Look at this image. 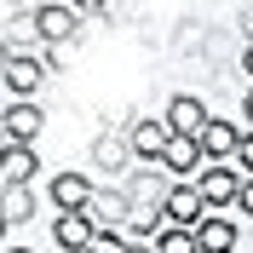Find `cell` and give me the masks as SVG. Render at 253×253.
<instances>
[{"label":"cell","instance_id":"cell-1","mask_svg":"<svg viewBox=\"0 0 253 253\" xmlns=\"http://www.w3.org/2000/svg\"><path fill=\"white\" fill-rule=\"evenodd\" d=\"M35 41L41 46H75L81 41V6H63V0L35 6Z\"/></svg>","mask_w":253,"mask_h":253},{"label":"cell","instance_id":"cell-2","mask_svg":"<svg viewBox=\"0 0 253 253\" xmlns=\"http://www.w3.org/2000/svg\"><path fill=\"white\" fill-rule=\"evenodd\" d=\"M0 81H6V92H12V104H35V92L52 81V63L46 58H6V69H0Z\"/></svg>","mask_w":253,"mask_h":253},{"label":"cell","instance_id":"cell-3","mask_svg":"<svg viewBox=\"0 0 253 253\" xmlns=\"http://www.w3.org/2000/svg\"><path fill=\"white\" fill-rule=\"evenodd\" d=\"M242 167L236 161H224V167H202V178H196V190H202V202H207V213H224V207H236V196H242Z\"/></svg>","mask_w":253,"mask_h":253},{"label":"cell","instance_id":"cell-4","mask_svg":"<svg viewBox=\"0 0 253 253\" xmlns=\"http://www.w3.org/2000/svg\"><path fill=\"white\" fill-rule=\"evenodd\" d=\"M126 138H132V156H138V167H161V156H167L173 132H167V121H161V115H132Z\"/></svg>","mask_w":253,"mask_h":253},{"label":"cell","instance_id":"cell-5","mask_svg":"<svg viewBox=\"0 0 253 253\" xmlns=\"http://www.w3.org/2000/svg\"><path fill=\"white\" fill-rule=\"evenodd\" d=\"M132 161H138V156H132V138H126V126H104V132H98V138H92V167H98V173H132Z\"/></svg>","mask_w":253,"mask_h":253},{"label":"cell","instance_id":"cell-6","mask_svg":"<svg viewBox=\"0 0 253 253\" xmlns=\"http://www.w3.org/2000/svg\"><path fill=\"white\" fill-rule=\"evenodd\" d=\"M121 190H126V202H132V207H156V213H161L167 196H173L178 184L161 173V167H132V173L121 178Z\"/></svg>","mask_w":253,"mask_h":253},{"label":"cell","instance_id":"cell-7","mask_svg":"<svg viewBox=\"0 0 253 253\" xmlns=\"http://www.w3.org/2000/svg\"><path fill=\"white\" fill-rule=\"evenodd\" d=\"M242 138H248V126H230L224 115H213V121L202 126V156H207V167H224V161H236V150H242Z\"/></svg>","mask_w":253,"mask_h":253},{"label":"cell","instance_id":"cell-8","mask_svg":"<svg viewBox=\"0 0 253 253\" xmlns=\"http://www.w3.org/2000/svg\"><path fill=\"white\" fill-rule=\"evenodd\" d=\"M161 121H167V132H178V138H202V126L213 121V115H207V104L196 92H173L167 110H161Z\"/></svg>","mask_w":253,"mask_h":253},{"label":"cell","instance_id":"cell-9","mask_svg":"<svg viewBox=\"0 0 253 253\" xmlns=\"http://www.w3.org/2000/svg\"><path fill=\"white\" fill-rule=\"evenodd\" d=\"M46 196H52V207H58V213H86V207H92V196H98V178H86V173H52Z\"/></svg>","mask_w":253,"mask_h":253},{"label":"cell","instance_id":"cell-10","mask_svg":"<svg viewBox=\"0 0 253 253\" xmlns=\"http://www.w3.org/2000/svg\"><path fill=\"white\" fill-rule=\"evenodd\" d=\"M202 167H207L202 144H196V138H178V132H173L167 156H161V173L173 178V184H196V178H202Z\"/></svg>","mask_w":253,"mask_h":253},{"label":"cell","instance_id":"cell-11","mask_svg":"<svg viewBox=\"0 0 253 253\" xmlns=\"http://www.w3.org/2000/svg\"><path fill=\"white\" fill-rule=\"evenodd\" d=\"M161 219L173 224V230H202V219H207L202 190H196V184H178L173 196H167V207H161Z\"/></svg>","mask_w":253,"mask_h":253},{"label":"cell","instance_id":"cell-12","mask_svg":"<svg viewBox=\"0 0 253 253\" xmlns=\"http://www.w3.org/2000/svg\"><path fill=\"white\" fill-rule=\"evenodd\" d=\"M41 126H46V110H41V104H6V115H0L6 144H29V150H35Z\"/></svg>","mask_w":253,"mask_h":253},{"label":"cell","instance_id":"cell-13","mask_svg":"<svg viewBox=\"0 0 253 253\" xmlns=\"http://www.w3.org/2000/svg\"><path fill=\"white\" fill-rule=\"evenodd\" d=\"M52 242H58V253H86L98 242L92 213H58V219H52Z\"/></svg>","mask_w":253,"mask_h":253},{"label":"cell","instance_id":"cell-14","mask_svg":"<svg viewBox=\"0 0 253 253\" xmlns=\"http://www.w3.org/2000/svg\"><path fill=\"white\" fill-rule=\"evenodd\" d=\"M35 173H41V156H35L29 144H6V156H0V184L6 190H35Z\"/></svg>","mask_w":253,"mask_h":253},{"label":"cell","instance_id":"cell-15","mask_svg":"<svg viewBox=\"0 0 253 253\" xmlns=\"http://www.w3.org/2000/svg\"><path fill=\"white\" fill-rule=\"evenodd\" d=\"M86 213H92L98 230H121V224L132 219V202H126L121 184H98V196H92V207H86Z\"/></svg>","mask_w":253,"mask_h":253},{"label":"cell","instance_id":"cell-16","mask_svg":"<svg viewBox=\"0 0 253 253\" xmlns=\"http://www.w3.org/2000/svg\"><path fill=\"white\" fill-rule=\"evenodd\" d=\"M196 242H202V253H236L242 230H236V219H224V213H207V219H202V230H196Z\"/></svg>","mask_w":253,"mask_h":253},{"label":"cell","instance_id":"cell-17","mask_svg":"<svg viewBox=\"0 0 253 253\" xmlns=\"http://www.w3.org/2000/svg\"><path fill=\"white\" fill-rule=\"evenodd\" d=\"M35 219V190H6L0 196V224L12 230V224H29Z\"/></svg>","mask_w":253,"mask_h":253},{"label":"cell","instance_id":"cell-18","mask_svg":"<svg viewBox=\"0 0 253 253\" xmlns=\"http://www.w3.org/2000/svg\"><path fill=\"white\" fill-rule=\"evenodd\" d=\"M156 253H202V242H196V230H173V224H161V236L150 242Z\"/></svg>","mask_w":253,"mask_h":253},{"label":"cell","instance_id":"cell-19","mask_svg":"<svg viewBox=\"0 0 253 253\" xmlns=\"http://www.w3.org/2000/svg\"><path fill=\"white\" fill-rule=\"evenodd\" d=\"M86 253H126V236H121V230H98V242Z\"/></svg>","mask_w":253,"mask_h":253},{"label":"cell","instance_id":"cell-20","mask_svg":"<svg viewBox=\"0 0 253 253\" xmlns=\"http://www.w3.org/2000/svg\"><path fill=\"white\" fill-rule=\"evenodd\" d=\"M46 63L52 69H69V63H75V46H46Z\"/></svg>","mask_w":253,"mask_h":253},{"label":"cell","instance_id":"cell-21","mask_svg":"<svg viewBox=\"0 0 253 253\" xmlns=\"http://www.w3.org/2000/svg\"><path fill=\"white\" fill-rule=\"evenodd\" d=\"M236 167H242V178H253V132L242 138V150H236Z\"/></svg>","mask_w":253,"mask_h":253},{"label":"cell","instance_id":"cell-22","mask_svg":"<svg viewBox=\"0 0 253 253\" xmlns=\"http://www.w3.org/2000/svg\"><path fill=\"white\" fill-rule=\"evenodd\" d=\"M236 23H242V46H253V0L236 12Z\"/></svg>","mask_w":253,"mask_h":253},{"label":"cell","instance_id":"cell-23","mask_svg":"<svg viewBox=\"0 0 253 253\" xmlns=\"http://www.w3.org/2000/svg\"><path fill=\"white\" fill-rule=\"evenodd\" d=\"M236 213H248V219H253V178L242 184V196H236Z\"/></svg>","mask_w":253,"mask_h":253},{"label":"cell","instance_id":"cell-24","mask_svg":"<svg viewBox=\"0 0 253 253\" xmlns=\"http://www.w3.org/2000/svg\"><path fill=\"white\" fill-rule=\"evenodd\" d=\"M242 121H248V132H253V86L242 92Z\"/></svg>","mask_w":253,"mask_h":253},{"label":"cell","instance_id":"cell-25","mask_svg":"<svg viewBox=\"0 0 253 253\" xmlns=\"http://www.w3.org/2000/svg\"><path fill=\"white\" fill-rule=\"evenodd\" d=\"M242 75L253 81V46H242Z\"/></svg>","mask_w":253,"mask_h":253},{"label":"cell","instance_id":"cell-26","mask_svg":"<svg viewBox=\"0 0 253 253\" xmlns=\"http://www.w3.org/2000/svg\"><path fill=\"white\" fill-rule=\"evenodd\" d=\"M126 253H156V248H132V242H126Z\"/></svg>","mask_w":253,"mask_h":253},{"label":"cell","instance_id":"cell-27","mask_svg":"<svg viewBox=\"0 0 253 253\" xmlns=\"http://www.w3.org/2000/svg\"><path fill=\"white\" fill-rule=\"evenodd\" d=\"M6 253H35V248H6Z\"/></svg>","mask_w":253,"mask_h":253}]
</instances>
